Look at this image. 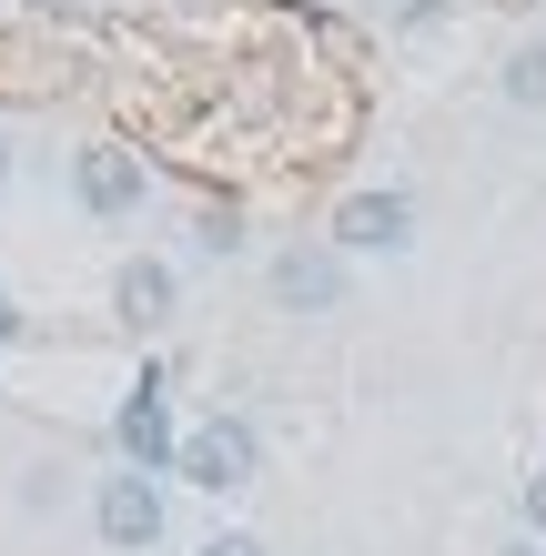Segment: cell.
I'll return each mask as SVG.
<instances>
[{
  "label": "cell",
  "instance_id": "6da1fadb",
  "mask_svg": "<svg viewBox=\"0 0 546 556\" xmlns=\"http://www.w3.org/2000/svg\"><path fill=\"white\" fill-rule=\"evenodd\" d=\"M91 536L112 556H152L173 536V476H142V466H112L91 485Z\"/></svg>",
  "mask_w": 546,
  "mask_h": 556
},
{
  "label": "cell",
  "instance_id": "7a4b0ae2",
  "mask_svg": "<svg viewBox=\"0 0 546 556\" xmlns=\"http://www.w3.org/2000/svg\"><path fill=\"white\" fill-rule=\"evenodd\" d=\"M173 476L192 485V496H243V485L264 476V435H253L243 415H203V425H182Z\"/></svg>",
  "mask_w": 546,
  "mask_h": 556
},
{
  "label": "cell",
  "instance_id": "3957f363",
  "mask_svg": "<svg viewBox=\"0 0 546 556\" xmlns=\"http://www.w3.org/2000/svg\"><path fill=\"white\" fill-rule=\"evenodd\" d=\"M264 293H274V314L325 324V314H344V293H355V264H344L334 243H283L264 264Z\"/></svg>",
  "mask_w": 546,
  "mask_h": 556
},
{
  "label": "cell",
  "instance_id": "277c9868",
  "mask_svg": "<svg viewBox=\"0 0 546 556\" xmlns=\"http://www.w3.org/2000/svg\"><path fill=\"white\" fill-rule=\"evenodd\" d=\"M72 203H81L91 223H132V213L152 203V162H142L132 142H81V152H72Z\"/></svg>",
  "mask_w": 546,
  "mask_h": 556
},
{
  "label": "cell",
  "instance_id": "5b68a950",
  "mask_svg": "<svg viewBox=\"0 0 546 556\" xmlns=\"http://www.w3.org/2000/svg\"><path fill=\"white\" fill-rule=\"evenodd\" d=\"M112 455H122V466H142V476H173L182 425H173V384L163 375H132V395L112 405Z\"/></svg>",
  "mask_w": 546,
  "mask_h": 556
},
{
  "label": "cell",
  "instance_id": "8992f818",
  "mask_svg": "<svg viewBox=\"0 0 546 556\" xmlns=\"http://www.w3.org/2000/svg\"><path fill=\"white\" fill-rule=\"evenodd\" d=\"M325 243L344 253V264H355V253H405V243H415V192H395V182H365V192H344Z\"/></svg>",
  "mask_w": 546,
  "mask_h": 556
},
{
  "label": "cell",
  "instance_id": "52a82bcc",
  "mask_svg": "<svg viewBox=\"0 0 546 556\" xmlns=\"http://www.w3.org/2000/svg\"><path fill=\"white\" fill-rule=\"evenodd\" d=\"M173 314H182V274L163 264V253H122L112 264V324L122 334H163Z\"/></svg>",
  "mask_w": 546,
  "mask_h": 556
},
{
  "label": "cell",
  "instance_id": "ba28073f",
  "mask_svg": "<svg viewBox=\"0 0 546 556\" xmlns=\"http://www.w3.org/2000/svg\"><path fill=\"white\" fill-rule=\"evenodd\" d=\"M496 102L506 112H546V41H517L496 61Z\"/></svg>",
  "mask_w": 546,
  "mask_h": 556
},
{
  "label": "cell",
  "instance_id": "9c48e42d",
  "mask_svg": "<svg viewBox=\"0 0 546 556\" xmlns=\"http://www.w3.org/2000/svg\"><path fill=\"white\" fill-rule=\"evenodd\" d=\"M192 253H213V264H223V253H243V213L233 203H203V213H192Z\"/></svg>",
  "mask_w": 546,
  "mask_h": 556
},
{
  "label": "cell",
  "instance_id": "30bf717a",
  "mask_svg": "<svg viewBox=\"0 0 546 556\" xmlns=\"http://www.w3.org/2000/svg\"><path fill=\"white\" fill-rule=\"evenodd\" d=\"M517 516H526V536L546 546V466H526V485H517Z\"/></svg>",
  "mask_w": 546,
  "mask_h": 556
},
{
  "label": "cell",
  "instance_id": "8fae6325",
  "mask_svg": "<svg viewBox=\"0 0 546 556\" xmlns=\"http://www.w3.org/2000/svg\"><path fill=\"white\" fill-rule=\"evenodd\" d=\"M192 556H274V546H264V536H243V527H213Z\"/></svg>",
  "mask_w": 546,
  "mask_h": 556
},
{
  "label": "cell",
  "instance_id": "7c38bea8",
  "mask_svg": "<svg viewBox=\"0 0 546 556\" xmlns=\"http://www.w3.org/2000/svg\"><path fill=\"white\" fill-rule=\"evenodd\" d=\"M21 334H30V314H21V304H11V283H0V354H11V344H21Z\"/></svg>",
  "mask_w": 546,
  "mask_h": 556
},
{
  "label": "cell",
  "instance_id": "4fadbf2b",
  "mask_svg": "<svg viewBox=\"0 0 546 556\" xmlns=\"http://www.w3.org/2000/svg\"><path fill=\"white\" fill-rule=\"evenodd\" d=\"M21 11H41V21H81L91 0H21Z\"/></svg>",
  "mask_w": 546,
  "mask_h": 556
},
{
  "label": "cell",
  "instance_id": "5bb4252c",
  "mask_svg": "<svg viewBox=\"0 0 546 556\" xmlns=\"http://www.w3.org/2000/svg\"><path fill=\"white\" fill-rule=\"evenodd\" d=\"M496 556H546V546H536V536H506V546H496Z\"/></svg>",
  "mask_w": 546,
  "mask_h": 556
},
{
  "label": "cell",
  "instance_id": "9a60e30c",
  "mask_svg": "<svg viewBox=\"0 0 546 556\" xmlns=\"http://www.w3.org/2000/svg\"><path fill=\"white\" fill-rule=\"evenodd\" d=\"M0 182H11V132H0Z\"/></svg>",
  "mask_w": 546,
  "mask_h": 556
}]
</instances>
